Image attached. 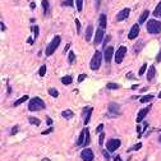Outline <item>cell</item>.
Segmentation results:
<instances>
[{
    "instance_id": "1",
    "label": "cell",
    "mask_w": 161,
    "mask_h": 161,
    "mask_svg": "<svg viewBox=\"0 0 161 161\" xmlns=\"http://www.w3.org/2000/svg\"><path fill=\"white\" fill-rule=\"evenodd\" d=\"M28 109L31 111H38V110L45 109V103L40 97H33L28 104Z\"/></svg>"
},
{
    "instance_id": "2",
    "label": "cell",
    "mask_w": 161,
    "mask_h": 161,
    "mask_svg": "<svg viewBox=\"0 0 161 161\" xmlns=\"http://www.w3.org/2000/svg\"><path fill=\"white\" fill-rule=\"evenodd\" d=\"M60 41H62V38H60V36H55L54 38H53V41L50 42V45L46 47V50H45V54L49 56V55H53L54 53H55V50L58 49V46L60 45Z\"/></svg>"
},
{
    "instance_id": "3",
    "label": "cell",
    "mask_w": 161,
    "mask_h": 161,
    "mask_svg": "<svg viewBox=\"0 0 161 161\" xmlns=\"http://www.w3.org/2000/svg\"><path fill=\"white\" fill-rule=\"evenodd\" d=\"M160 31H161V23L159 21H156V19L148 21V23H147V32L155 35V33H159Z\"/></svg>"
},
{
    "instance_id": "4",
    "label": "cell",
    "mask_w": 161,
    "mask_h": 161,
    "mask_svg": "<svg viewBox=\"0 0 161 161\" xmlns=\"http://www.w3.org/2000/svg\"><path fill=\"white\" fill-rule=\"evenodd\" d=\"M101 59H103V55H101L100 51L95 53L94 58H92V60H91V69L92 70H97L100 65H101Z\"/></svg>"
},
{
    "instance_id": "5",
    "label": "cell",
    "mask_w": 161,
    "mask_h": 161,
    "mask_svg": "<svg viewBox=\"0 0 161 161\" xmlns=\"http://www.w3.org/2000/svg\"><path fill=\"white\" fill-rule=\"evenodd\" d=\"M127 54V47L125 46H120L119 49L116 50V54H115V63L116 64H120L123 62V59Z\"/></svg>"
},
{
    "instance_id": "6",
    "label": "cell",
    "mask_w": 161,
    "mask_h": 161,
    "mask_svg": "<svg viewBox=\"0 0 161 161\" xmlns=\"http://www.w3.org/2000/svg\"><path fill=\"white\" fill-rule=\"evenodd\" d=\"M120 145H122V142H120L119 139H110V141L107 142L106 147H107V150H109L110 152H114L115 150H118V148L120 147Z\"/></svg>"
},
{
    "instance_id": "7",
    "label": "cell",
    "mask_w": 161,
    "mask_h": 161,
    "mask_svg": "<svg viewBox=\"0 0 161 161\" xmlns=\"http://www.w3.org/2000/svg\"><path fill=\"white\" fill-rule=\"evenodd\" d=\"M81 157H82L83 161H92L94 160V152H92V150H90V148H86L81 152Z\"/></svg>"
},
{
    "instance_id": "8",
    "label": "cell",
    "mask_w": 161,
    "mask_h": 161,
    "mask_svg": "<svg viewBox=\"0 0 161 161\" xmlns=\"http://www.w3.org/2000/svg\"><path fill=\"white\" fill-rule=\"evenodd\" d=\"M138 33H139V24H134V26L131 28V31H129V35H128L129 40H134L135 37L138 36Z\"/></svg>"
},
{
    "instance_id": "9",
    "label": "cell",
    "mask_w": 161,
    "mask_h": 161,
    "mask_svg": "<svg viewBox=\"0 0 161 161\" xmlns=\"http://www.w3.org/2000/svg\"><path fill=\"white\" fill-rule=\"evenodd\" d=\"M103 38H104V30H103V28H100V30H97V31H96V33H95V40H94V44H95V45L101 44V41H103Z\"/></svg>"
},
{
    "instance_id": "10",
    "label": "cell",
    "mask_w": 161,
    "mask_h": 161,
    "mask_svg": "<svg viewBox=\"0 0 161 161\" xmlns=\"http://www.w3.org/2000/svg\"><path fill=\"white\" fill-rule=\"evenodd\" d=\"M129 13H131V10L128 9V8H125V9H123V10H120L119 13H118V15H116V19H118V21H124V19L128 18Z\"/></svg>"
},
{
    "instance_id": "11",
    "label": "cell",
    "mask_w": 161,
    "mask_h": 161,
    "mask_svg": "<svg viewBox=\"0 0 161 161\" xmlns=\"http://www.w3.org/2000/svg\"><path fill=\"white\" fill-rule=\"evenodd\" d=\"M150 109H151V106H148V107H145V109H142V110H141V111L138 113V115H137V123H141L143 119H145V116L148 114Z\"/></svg>"
},
{
    "instance_id": "12",
    "label": "cell",
    "mask_w": 161,
    "mask_h": 161,
    "mask_svg": "<svg viewBox=\"0 0 161 161\" xmlns=\"http://www.w3.org/2000/svg\"><path fill=\"white\" fill-rule=\"evenodd\" d=\"M113 53H114V49H113V47H107V49H105V54H104V56H105V62H106V63H110V62H111Z\"/></svg>"
},
{
    "instance_id": "13",
    "label": "cell",
    "mask_w": 161,
    "mask_h": 161,
    "mask_svg": "<svg viewBox=\"0 0 161 161\" xmlns=\"http://www.w3.org/2000/svg\"><path fill=\"white\" fill-rule=\"evenodd\" d=\"M109 111L111 113V114H120V106L118 105V104L111 103V104L109 105Z\"/></svg>"
},
{
    "instance_id": "14",
    "label": "cell",
    "mask_w": 161,
    "mask_h": 161,
    "mask_svg": "<svg viewBox=\"0 0 161 161\" xmlns=\"http://www.w3.org/2000/svg\"><path fill=\"white\" fill-rule=\"evenodd\" d=\"M84 139H86V128L81 132V135L77 139V146H83L84 145Z\"/></svg>"
},
{
    "instance_id": "15",
    "label": "cell",
    "mask_w": 161,
    "mask_h": 161,
    "mask_svg": "<svg viewBox=\"0 0 161 161\" xmlns=\"http://www.w3.org/2000/svg\"><path fill=\"white\" fill-rule=\"evenodd\" d=\"M155 74H156V69H155V66L154 65H151L150 66V69H148V73H147V79L151 81L152 78L155 77Z\"/></svg>"
},
{
    "instance_id": "16",
    "label": "cell",
    "mask_w": 161,
    "mask_h": 161,
    "mask_svg": "<svg viewBox=\"0 0 161 161\" xmlns=\"http://www.w3.org/2000/svg\"><path fill=\"white\" fill-rule=\"evenodd\" d=\"M73 111L72 110H64V111H62V116L65 118V119H70V118H73Z\"/></svg>"
},
{
    "instance_id": "17",
    "label": "cell",
    "mask_w": 161,
    "mask_h": 161,
    "mask_svg": "<svg viewBox=\"0 0 161 161\" xmlns=\"http://www.w3.org/2000/svg\"><path fill=\"white\" fill-rule=\"evenodd\" d=\"M148 15H150V12L148 10H145L142 14H141V17H139V23L142 24V23H145L146 22V19L148 18Z\"/></svg>"
},
{
    "instance_id": "18",
    "label": "cell",
    "mask_w": 161,
    "mask_h": 161,
    "mask_svg": "<svg viewBox=\"0 0 161 161\" xmlns=\"http://www.w3.org/2000/svg\"><path fill=\"white\" fill-rule=\"evenodd\" d=\"M100 26H101V28H103V30L106 28V15L105 14L100 15Z\"/></svg>"
},
{
    "instance_id": "19",
    "label": "cell",
    "mask_w": 161,
    "mask_h": 161,
    "mask_svg": "<svg viewBox=\"0 0 161 161\" xmlns=\"http://www.w3.org/2000/svg\"><path fill=\"white\" fill-rule=\"evenodd\" d=\"M73 82V78L70 77V75H65V77L62 78V83L63 84H70Z\"/></svg>"
},
{
    "instance_id": "20",
    "label": "cell",
    "mask_w": 161,
    "mask_h": 161,
    "mask_svg": "<svg viewBox=\"0 0 161 161\" xmlns=\"http://www.w3.org/2000/svg\"><path fill=\"white\" fill-rule=\"evenodd\" d=\"M92 31H94V28H92V26H88L87 30H86V40L90 41L91 40V36H92Z\"/></svg>"
},
{
    "instance_id": "21",
    "label": "cell",
    "mask_w": 161,
    "mask_h": 161,
    "mask_svg": "<svg viewBox=\"0 0 161 161\" xmlns=\"http://www.w3.org/2000/svg\"><path fill=\"white\" fill-rule=\"evenodd\" d=\"M27 100H28V96H27V95H26V96H23V97H21L18 101H15V103H14V106H18V105L23 104L24 101H27Z\"/></svg>"
},
{
    "instance_id": "22",
    "label": "cell",
    "mask_w": 161,
    "mask_h": 161,
    "mask_svg": "<svg viewBox=\"0 0 161 161\" xmlns=\"http://www.w3.org/2000/svg\"><path fill=\"white\" fill-rule=\"evenodd\" d=\"M154 15H155V17H161V2H160L159 5L156 6V9H155V12H154Z\"/></svg>"
},
{
    "instance_id": "23",
    "label": "cell",
    "mask_w": 161,
    "mask_h": 161,
    "mask_svg": "<svg viewBox=\"0 0 161 161\" xmlns=\"http://www.w3.org/2000/svg\"><path fill=\"white\" fill-rule=\"evenodd\" d=\"M151 100H152V95H146V96L141 97V103L145 104V103H148V101H151Z\"/></svg>"
},
{
    "instance_id": "24",
    "label": "cell",
    "mask_w": 161,
    "mask_h": 161,
    "mask_svg": "<svg viewBox=\"0 0 161 161\" xmlns=\"http://www.w3.org/2000/svg\"><path fill=\"white\" fill-rule=\"evenodd\" d=\"M28 120H30V123H31L32 125H36V127H37V125H40V120L37 119V118H33V116H31Z\"/></svg>"
},
{
    "instance_id": "25",
    "label": "cell",
    "mask_w": 161,
    "mask_h": 161,
    "mask_svg": "<svg viewBox=\"0 0 161 161\" xmlns=\"http://www.w3.org/2000/svg\"><path fill=\"white\" fill-rule=\"evenodd\" d=\"M49 95L53 96V97H58V96H59V92H58V90H55V88H50V90H49Z\"/></svg>"
},
{
    "instance_id": "26",
    "label": "cell",
    "mask_w": 161,
    "mask_h": 161,
    "mask_svg": "<svg viewBox=\"0 0 161 161\" xmlns=\"http://www.w3.org/2000/svg\"><path fill=\"white\" fill-rule=\"evenodd\" d=\"M42 6H44V13L46 14V12L49 9V2L47 0H42Z\"/></svg>"
},
{
    "instance_id": "27",
    "label": "cell",
    "mask_w": 161,
    "mask_h": 161,
    "mask_svg": "<svg viewBox=\"0 0 161 161\" xmlns=\"http://www.w3.org/2000/svg\"><path fill=\"white\" fill-rule=\"evenodd\" d=\"M104 138H105V133L101 132L100 137H99V145H100V146H103V145H104Z\"/></svg>"
},
{
    "instance_id": "28",
    "label": "cell",
    "mask_w": 161,
    "mask_h": 161,
    "mask_svg": "<svg viewBox=\"0 0 161 161\" xmlns=\"http://www.w3.org/2000/svg\"><path fill=\"white\" fill-rule=\"evenodd\" d=\"M77 2V10L82 12V6H83V0H75Z\"/></svg>"
},
{
    "instance_id": "29",
    "label": "cell",
    "mask_w": 161,
    "mask_h": 161,
    "mask_svg": "<svg viewBox=\"0 0 161 161\" xmlns=\"http://www.w3.org/2000/svg\"><path fill=\"white\" fill-rule=\"evenodd\" d=\"M68 59H69V63H70V64H73V63H74V60H75V55H74V53H73V51H70V53H69V56H68Z\"/></svg>"
},
{
    "instance_id": "30",
    "label": "cell",
    "mask_w": 161,
    "mask_h": 161,
    "mask_svg": "<svg viewBox=\"0 0 161 161\" xmlns=\"http://www.w3.org/2000/svg\"><path fill=\"white\" fill-rule=\"evenodd\" d=\"M45 73H46V65H42L41 68H40V77H44L45 75Z\"/></svg>"
},
{
    "instance_id": "31",
    "label": "cell",
    "mask_w": 161,
    "mask_h": 161,
    "mask_svg": "<svg viewBox=\"0 0 161 161\" xmlns=\"http://www.w3.org/2000/svg\"><path fill=\"white\" fill-rule=\"evenodd\" d=\"M107 88H110V90H118V88H119V84H115V83H107Z\"/></svg>"
},
{
    "instance_id": "32",
    "label": "cell",
    "mask_w": 161,
    "mask_h": 161,
    "mask_svg": "<svg viewBox=\"0 0 161 161\" xmlns=\"http://www.w3.org/2000/svg\"><path fill=\"white\" fill-rule=\"evenodd\" d=\"M146 69H147V64H143V65L141 66V69H139V72H138V75H142L143 73L146 72Z\"/></svg>"
},
{
    "instance_id": "33",
    "label": "cell",
    "mask_w": 161,
    "mask_h": 161,
    "mask_svg": "<svg viewBox=\"0 0 161 161\" xmlns=\"http://www.w3.org/2000/svg\"><path fill=\"white\" fill-rule=\"evenodd\" d=\"M91 114H92V109H90V111H88V114H87L86 120H84V124H86V125H87V123L90 122V116H91Z\"/></svg>"
},
{
    "instance_id": "34",
    "label": "cell",
    "mask_w": 161,
    "mask_h": 161,
    "mask_svg": "<svg viewBox=\"0 0 161 161\" xmlns=\"http://www.w3.org/2000/svg\"><path fill=\"white\" fill-rule=\"evenodd\" d=\"M75 26H77V33H79L81 32V23L78 19H75Z\"/></svg>"
},
{
    "instance_id": "35",
    "label": "cell",
    "mask_w": 161,
    "mask_h": 161,
    "mask_svg": "<svg viewBox=\"0 0 161 161\" xmlns=\"http://www.w3.org/2000/svg\"><path fill=\"white\" fill-rule=\"evenodd\" d=\"M32 30H33V33H35V37H37L38 36V27L36 26V27H33Z\"/></svg>"
},
{
    "instance_id": "36",
    "label": "cell",
    "mask_w": 161,
    "mask_h": 161,
    "mask_svg": "<svg viewBox=\"0 0 161 161\" xmlns=\"http://www.w3.org/2000/svg\"><path fill=\"white\" fill-rule=\"evenodd\" d=\"M103 129H104V124H100L96 128V132H103Z\"/></svg>"
},
{
    "instance_id": "37",
    "label": "cell",
    "mask_w": 161,
    "mask_h": 161,
    "mask_svg": "<svg viewBox=\"0 0 161 161\" xmlns=\"http://www.w3.org/2000/svg\"><path fill=\"white\" fill-rule=\"evenodd\" d=\"M73 3H74V0H66L65 2V4L69 5V6H73Z\"/></svg>"
},
{
    "instance_id": "38",
    "label": "cell",
    "mask_w": 161,
    "mask_h": 161,
    "mask_svg": "<svg viewBox=\"0 0 161 161\" xmlns=\"http://www.w3.org/2000/svg\"><path fill=\"white\" fill-rule=\"evenodd\" d=\"M84 78H86V74H81L79 77H78V82H82Z\"/></svg>"
},
{
    "instance_id": "39",
    "label": "cell",
    "mask_w": 161,
    "mask_h": 161,
    "mask_svg": "<svg viewBox=\"0 0 161 161\" xmlns=\"http://www.w3.org/2000/svg\"><path fill=\"white\" fill-rule=\"evenodd\" d=\"M53 132V127H51V128H49V129H46L45 132H42V134H49V133H51Z\"/></svg>"
},
{
    "instance_id": "40",
    "label": "cell",
    "mask_w": 161,
    "mask_h": 161,
    "mask_svg": "<svg viewBox=\"0 0 161 161\" xmlns=\"http://www.w3.org/2000/svg\"><path fill=\"white\" fill-rule=\"evenodd\" d=\"M110 38H111V36H107V37L105 38V41H104V46H106V44H107V42L110 41Z\"/></svg>"
},
{
    "instance_id": "41",
    "label": "cell",
    "mask_w": 161,
    "mask_h": 161,
    "mask_svg": "<svg viewBox=\"0 0 161 161\" xmlns=\"http://www.w3.org/2000/svg\"><path fill=\"white\" fill-rule=\"evenodd\" d=\"M17 132H18V127H14V128L12 129V134H15Z\"/></svg>"
},
{
    "instance_id": "42",
    "label": "cell",
    "mask_w": 161,
    "mask_h": 161,
    "mask_svg": "<svg viewBox=\"0 0 161 161\" xmlns=\"http://www.w3.org/2000/svg\"><path fill=\"white\" fill-rule=\"evenodd\" d=\"M142 147V145H141V143H138V145H135L134 147H133V150H139Z\"/></svg>"
},
{
    "instance_id": "43",
    "label": "cell",
    "mask_w": 161,
    "mask_h": 161,
    "mask_svg": "<svg viewBox=\"0 0 161 161\" xmlns=\"http://www.w3.org/2000/svg\"><path fill=\"white\" fill-rule=\"evenodd\" d=\"M157 62H161V50H160V53H159V55H157Z\"/></svg>"
},
{
    "instance_id": "44",
    "label": "cell",
    "mask_w": 161,
    "mask_h": 161,
    "mask_svg": "<svg viewBox=\"0 0 161 161\" xmlns=\"http://www.w3.org/2000/svg\"><path fill=\"white\" fill-rule=\"evenodd\" d=\"M0 27H2V31H5V26H4V23H3V22L0 23Z\"/></svg>"
},
{
    "instance_id": "45",
    "label": "cell",
    "mask_w": 161,
    "mask_h": 161,
    "mask_svg": "<svg viewBox=\"0 0 161 161\" xmlns=\"http://www.w3.org/2000/svg\"><path fill=\"white\" fill-rule=\"evenodd\" d=\"M47 124H49V125H51V124H53V120L50 119V118H47Z\"/></svg>"
},
{
    "instance_id": "46",
    "label": "cell",
    "mask_w": 161,
    "mask_h": 161,
    "mask_svg": "<svg viewBox=\"0 0 161 161\" xmlns=\"http://www.w3.org/2000/svg\"><path fill=\"white\" fill-rule=\"evenodd\" d=\"M104 156H105V157L109 160V154H107V151H104Z\"/></svg>"
},
{
    "instance_id": "47",
    "label": "cell",
    "mask_w": 161,
    "mask_h": 161,
    "mask_svg": "<svg viewBox=\"0 0 161 161\" xmlns=\"http://www.w3.org/2000/svg\"><path fill=\"white\" fill-rule=\"evenodd\" d=\"M137 132H138V135H141V128H139V125H137Z\"/></svg>"
},
{
    "instance_id": "48",
    "label": "cell",
    "mask_w": 161,
    "mask_h": 161,
    "mask_svg": "<svg viewBox=\"0 0 161 161\" xmlns=\"http://www.w3.org/2000/svg\"><path fill=\"white\" fill-rule=\"evenodd\" d=\"M114 161H122V159H120V157H119V156H116V157H115V159H114Z\"/></svg>"
},
{
    "instance_id": "49",
    "label": "cell",
    "mask_w": 161,
    "mask_h": 161,
    "mask_svg": "<svg viewBox=\"0 0 161 161\" xmlns=\"http://www.w3.org/2000/svg\"><path fill=\"white\" fill-rule=\"evenodd\" d=\"M159 97H160V99H161V92H160V94H159Z\"/></svg>"
},
{
    "instance_id": "50",
    "label": "cell",
    "mask_w": 161,
    "mask_h": 161,
    "mask_svg": "<svg viewBox=\"0 0 161 161\" xmlns=\"http://www.w3.org/2000/svg\"><path fill=\"white\" fill-rule=\"evenodd\" d=\"M160 142H161V135H160Z\"/></svg>"
},
{
    "instance_id": "51",
    "label": "cell",
    "mask_w": 161,
    "mask_h": 161,
    "mask_svg": "<svg viewBox=\"0 0 161 161\" xmlns=\"http://www.w3.org/2000/svg\"><path fill=\"white\" fill-rule=\"evenodd\" d=\"M160 131H161V129H160Z\"/></svg>"
}]
</instances>
